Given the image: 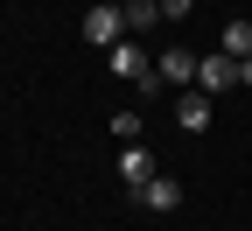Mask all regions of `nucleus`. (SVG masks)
I'll return each instance as SVG.
<instances>
[{
  "mask_svg": "<svg viewBox=\"0 0 252 231\" xmlns=\"http://www.w3.org/2000/svg\"><path fill=\"white\" fill-rule=\"evenodd\" d=\"M119 35H126V14H119V7H105V0H98V7L84 14V42H91V49L105 56V49H112Z\"/></svg>",
  "mask_w": 252,
  "mask_h": 231,
  "instance_id": "nucleus-2",
  "label": "nucleus"
},
{
  "mask_svg": "<svg viewBox=\"0 0 252 231\" xmlns=\"http://www.w3.org/2000/svg\"><path fill=\"white\" fill-rule=\"evenodd\" d=\"M112 140H119V147L140 140V112H112Z\"/></svg>",
  "mask_w": 252,
  "mask_h": 231,
  "instance_id": "nucleus-10",
  "label": "nucleus"
},
{
  "mask_svg": "<svg viewBox=\"0 0 252 231\" xmlns=\"http://www.w3.org/2000/svg\"><path fill=\"white\" fill-rule=\"evenodd\" d=\"M175 126H182V133H203V126H210V91H203V84H182V98H175Z\"/></svg>",
  "mask_w": 252,
  "mask_h": 231,
  "instance_id": "nucleus-3",
  "label": "nucleus"
},
{
  "mask_svg": "<svg viewBox=\"0 0 252 231\" xmlns=\"http://www.w3.org/2000/svg\"><path fill=\"white\" fill-rule=\"evenodd\" d=\"M126 35H140V28H154V14H161V0H126Z\"/></svg>",
  "mask_w": 252,
  "mask_h": 231,
  "instance_id": "nucleus-9",
  "label": "nucleus"
},
{
  "mask_svg": "<svg viewBox=\"0 0 252 231\" xmlns=\"http://www.w3.org/2000/svg\"><path fill=\"white\" fill-rule=\"evenodd\" d=\"M196 56H203V49H161V56H154L161 84H196Z\"/></svg>",
  "mask_w": 252,
  "mask_h": 231,
  "instance_id": "nucleus-6",
  "label": "nucleus"
},
{
  "mask_svg": "<svg viewBox=\"0 0 252 231\" xmlns=\"http://www.w3.org/2000/svg\"><path fill=\"white\" fill-rule=\"evenodd\" d=\"M105 7H126V0H105Z\"/></svg>",
  "mask_w": 252,
  "mask_h": 231,
  "instance_id": "nucleus-13",
  "label": "nucleus"
},
{
  "mask_svg": "<svg viewBox=\"0 0 252 231\" xmlns=\"http://www.w3.org/2000/svg\"><path fill=\"white\" fill-rule=\"evenodd\" d=\"M196 84L217 98V91H231L238 84V56H224V49H217V56H196Z\"/></svg>",
  "mask_w": 252,
  "mask_h": 231,
  "instance_id": "nucleus-4",
  "label": "nucleus"
},
{
  "mask_svg": "<svg viewBox=\"0 0 252 231\" xmlns=\"http://www.w3.org/2000/svg\"><path fill=\"white\" fill-rule=\"evenodd\" d=\"M119 175H126V189H140V182L154 175V161H147V147H140V140H126V147H119Z\"/></svg>",
  "mask_w": 252,
  "mask_h": 231,
  "instance_id": "nucleus-7",
  "label": "nucleus"
},
{
  "mask_svg": "<svg viewBox=\"0 0 252 231\" xmlns=\"http://www.w3.org/2000/svg\"><path fill=\"white\" fill-rule=\"evenodd\" d=\"M189 7H196V0H161V21H182Z\"/></svg>",
  "mask_w": 252,
  "mask_h": 231,
  "instance_id": "nucleus-11",
  "label": "nucleus"
},
{
  "mask_svg": "<svg viewBox=\"0 0 252 231\" xmlns=\"http://www.w3.org/2000/svg\"><path fill=\"white\" fill-rule=\"evenodd\" d=\"M105 63H112V70H119L126 84H133V77H147V70H154V63H147V49H140L133 35H119V42L105 49Z\"/></svg>",
  "mask_w": 252,
  "mask_h": 231,
  "instance_id": "nucleus-5",
  "label": "nucleus"
},
{
  "mask_svg": "<svg viewBox=\"0 0 252 231\" xmlns=\"http://www.w3.org/2000/svg\"><path fill=\"white\" fill-rule=\"evenodd\" d=\"M238 84H252V56H238Z\"/></svg>",
  "mask_w": 252,
  "mask_h": 231,
  "instance_id": "nucleus-12",
  "label": "nucleus"
},
{
  "mask_svg": "<svg viewBox=\"0 0 252 231\" xmlns=\"http://www.w3.org/2000/svg\"><path fill=\"white\" fill-rule=\"evenodd\" d=\"M224 56H252V21L238 14V21H224V42H217Z\"/></svg>",
  "mask_w": 252,
  "mask_h": 231,
  "instance_id": "nucleus-8",
  "label": "nucleus"
},
{
  "mask_svg": "<svg viewBox=\"0 0 252 231\" xmlns=\"http://www.w3.org/2000/svg\"><path fill=\"white\" fill-rule=\"evenodd\" d=\"M126 196H133L140 210H154V217H168V210H182V182H175V175H147L140 189H126Z\"/></svg>",
  "mask_w": 252,
  "mask_h": 231,
  "instance_id": "nucleus-1",
  "label": "nucleus"
}]
</instances>
